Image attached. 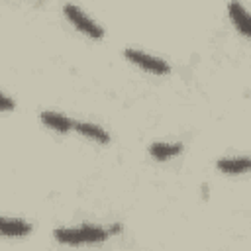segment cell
<instances>
[{
  "label": "cell",
  "instance_id": "obj_1",
  "mask_svg": "<svg viewBox=\"0 0 251 251\" xmlns=\"http://www.w3.org/2000/svg\"><path fill=\"white\" fill-rule=\"evenodd\" d=\"M53 235L61 243L80 245V243H98V241H104L110 233H108V229H102L98 226H80V227L55 229Z\"/></svg>",
  "mask_w": 251,
  "mask_h": 251
},
{
  "label": "cell",
  "instance_id": "obj_2",
  "mask_svg": "<svg viewBox=\"0 0 251 251\" xmlns=\"http://www.w3.org/2000/svg\"><path fill=\"white\" fill-rule=\"evenodd\" d=\"M65 14H67V18L80 29V31H84L86 35H90V37H102L104 35V31H102V27L94 22V20H90L78 6H75V4H67L65 6Z\"/></svg>",
  "mask_w": 251,
  "mask_h": 251
},
{
  "label": "cell",
  "instance_id": "obj_3",
  "mask_svg": "<svg viewBox=\"0 0 251 251\" xmlns=\"http://www.w3.org/2000/svg\"><path fill=\"white\" fill-rule=\"evenodd\" d=\"M126 57L131 59L135 65H139V67H143L145 71L155 73V75H167V73L171 71L169 63H165V61L159 59V57L147 55V53H143V51H139V49H126Z\"/></svg>",
  "mask_w": 251,
  "mask_h": 251
},
{
  "label": "cell",
  "instance_id": "obj_4",
  "mask_svg": "<svg viewBox=\"0 0 251 251\" xmlns=\"http://www.w3.org/2000/svg\"><path fill=\"white\" fill-rule=\"evenodd\" d=\"M31 231V226L24 220H14V218H0V233L8 237H22Z\"/></svg>",
  "mask_w": 251,
  "mask_h": 251
},
{
  "label": "cell",
  "instance_id": "obj_5",
  "mask_svg": "<svg viewBox=\"0 0 251 251\" xmlns=\"http://www.w3.org/2000/svg\"><path fill=\"white\" fill-rule=\"evenodd\" d=\"M227 10H229V16L235 22V25L241 29V33L243 35H251V20H249V14L245 12V8L239 2H229Z\"/></svg>",
  "mask_w": 251,
  "mask_h": 251
},
{
  "label": "cell",
  "instance_id": "obj_6",
  "mask_svg": "<svg viewBox=\"0 0 251 251\" xmlns=\"http://www.w3.org/2000/svg\"><path fill=\"white\" fill-rule=\"evenodd\" d=\"M41 122L43 124H47L49 127H53V129H57V131H69L71 127H73V122L69 120V118H65V116H61V114H55V112H41Z\"/></svg>",
  "mask_w": 251,
  "mask_h": 251
},
{
  "label": "cell",
  "instance_id": "obj_7",
  "mask_svg": "<svg viewBox=\"0 0 251 251\" xmlns=\"http://www.w3.org/2000/svg\"><path fill=\"white\" fill-rule=\"evenodd\" d=\"M180 151H182V145L180 143H175V145H171V143H151L149 145V153L155 159H159V161H165L169 157H175Z\"/></svg>",
  "mask_w": 251,
  "mask_h": 251
},
{
  "label": "cell",
  "instance_id": "obj_8",
  "mask_svg": "<svg viewBox=\"0 0 251 251\" xmlns=\"http://www.w3.org/2000/svg\"><path fill=\"white\" fill-rule=\"evenodd\" d=\"M75 129H78L82 135L86 137H92L94 141H100V143H108L110 141V135L100 127V126H94V124H86V122H80V124H73Z\"/></svg>",
  "mask_w": 251,
  "mask_h": 251
},
{
  "label": "cell",
  "instance_id": "obj_9",
  "mask_svg": "<svg viewBox=\"0 0 251 251\" xmlns=\"http://www.w3.org/2000/svg\"><path fill=\"white\" fill-rule=\"evenodd\" d=\"M251 167V161L247 157H239V159H222L218 161V169H222L224 173L235 175V173H243Z\"/></svg>",
  "mask_w": 251,
  "mask_h": 251
},
{
  "label": "cell",
  "instance_id": "obj_10",
  "mask_svg": "<svg viewBox=\"0 0 251 251\" xmlns=\"http://www.w3.org/2000/svg\"><path fill=\"white\" fill-rule=\"evenodd\" d=\"M12 108H14V100L0 94V110H12Z\"/></svg>",
  "mask_w": 251,
  "mask_h": 251
}]
</instances>
